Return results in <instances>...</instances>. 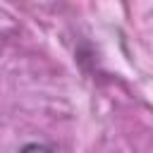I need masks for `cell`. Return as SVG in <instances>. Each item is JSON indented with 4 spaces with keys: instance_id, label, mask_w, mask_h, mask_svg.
<instances>
[{
    "instance_id": "obj_1",
    "label": "cell",
    "mask_w": 153,
    "mask_h": 153,
    "mask_svg": "<svg viewBox=\"0 0 153 153\" xmlns=\"http://www.w3.org/2000/svg\"><path fill=\"white\" fill-rule=\"evenodd\" d=\"M19 153H53V148L45 143H26L19 148Z\"/></svg>"
}]
</instances>
